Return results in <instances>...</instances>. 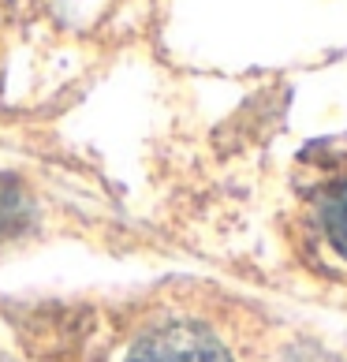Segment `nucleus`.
<instances>
[{"mask_svg": "<svg viewBox=\"0 0 347 362\" xmlns=\"http://www.w3.org/2000/svg\"><path fill=\"white\" fill-rule=\"evenodd\" d=\"M317 224H322L329 247L347 262V180L329 187L325 198L317 202Z\"/></svg>", "mask_w": 347, "mask_h": 362, "instance_id": "2", "label": "nucleus"}, {"mask_svg": "<svg viewBox=\"0 0 347 362\" xmlns=\"http://www.w3.org/2000/svg\"><path fill=\"white\" fill-rule=\"evenodd\" d=\"M127 362H235L206 325L191 321H172V325L150 329L131 347Z\"/></svg>", "mask_w": 347, "mask_h": 362, "instance_id": "1", "label": "nucleus"}, {"mask_svg": "<svg viewBox=\"0 0 347 362\" xmlns=\"http://www.w3.org/2000/svg\"><path fill=\"white\" fill-rule=\"evenodd\" d=\"M0 362H8V358H0Z\"/></svg>", "mask_w": 347, "mask_h": 362, "instance_id": "3", "label": "nucleus"}]
</instances>
